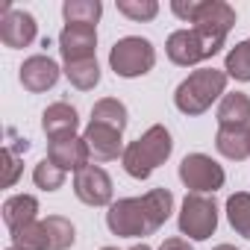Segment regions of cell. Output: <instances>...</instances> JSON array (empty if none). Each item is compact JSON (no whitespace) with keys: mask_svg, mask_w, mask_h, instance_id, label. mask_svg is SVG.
<instances>
[{"mask_svg":"<svg viewBox=\"0 0 250 250\" xmlns=\"http://www.w3.org/2000/svg\"><path fill=\"white\" fill-rule=\"evenodd\" d=\"M12 247H18V250H47V235H44L42 221H33V224L15 229L12 232Z\"/></svg>","mask_w":250,"mask_h":250,"instance_id":"25","label":"cell"},{"mask_svg":"<svg viewBox=\"0 0 250 250\" xmlns=\"http://www.w3.org/2000/svg\"><path fill=\"white\" fill-rule=\"evenodd\" d=\"M224 42H227V39H215V36L200 33V30L191 27V30H177V33H171L168 42H165V53H168V59H171L174 65L188 68V65H200V62L212 59L215 53H221Z\"/></svg>","mask_w":250,"mask_h":250,"instance_id":"6","label":"cell"},{"mask_svg":"<svg viewBox=\"0 0 250 250\" xmlns=\"http://www.w3.org/2000/svg\"><path fill=\"white\" fill-rule=\"evenodd\" d=\"M33 183L42 188V191H56L65 186V171L56 168L50 159H42L36 168H33Z\"/></svg>","mask_w":250,"mask_h":250,"instance_id":"26","label":"cell"},{"mask_svg":"<svg viewBox=\"0 0 250 250\" xmlns=\"http://www.w3.org/2000/svg\"><path fill=\"white\" fill-rule=\"evenodd\" d=\"M180 232L194 238V241H206L215 229H218V206L209 194H186L183 206H180Z\"/></svg>","mask_w":250,"mask_h":250,"instance_id":"7","label":"cell"},{"mask_svg":"<svg viewBox=\"0 0 250 250\" xmlns=\"http://www.w3.org/2000/svg\"><path fill=\"white\" fill-rule=\"evenodd\" d=\"M100 250H118V247H100Z\"/></svg>","mask_w":250,"mask_h":250,"instance_id":"32","label":"cell"},{"mask_svg":"<svg viewBox=\"0 0 250 250\" xmlns=\"http://www.w3.org/2000/svg\"><path fill=\"white\" fill-rule=\"evenodd\" d=\"M153 65H156V47L142 36L118 39L109 50V68L115 71V77L124 80L145 77L147 71H153Z\"/></svg>","mask_w":250,"mask_h":250,"instance_id":"5","label":"cell"},{"mask_svg":"<svg viewBox=\"0 0 250 250\" xmlns=\"http://www.w3.org/2000/svg\"><path fill=\"white\" fill-rule=\"evenodd\" d=\"M47 159H50L56 168H62V171L68 174V171H83V168L88 165L91 153H88V145H85L83 136H71V139L50 142V147H47Z\"/></svg>","mask_w":250,"mask_h":250,"instance_id":"15","label":"cell"},{"mask_svg":"<svg viewBox=\"0 0 250 250\" xmlns=\"http://www.w3.org/2000/svg\"><path fill=\"white\" fill-rule=\"evenodd\" d=\"M21 150H15V147H3V168H6V177H3V186L6 188H12L15 183H18V177H21Z\"/></svg>","mask_w":250,"mask_h":250,"instance_id":"28","label":"cell"},{"mask_svg":"<svg viewBox=\"0 0 250 250\" xmlns=\"http://www.w3.org/2000/svg\"><path fill=\"white\" fill-rule=\"evenodd\" d=\"M77 127H80V115L71 103L59 100V103H50L44 112H42V130L50 142H59V139H71L77 136Z\"/></svg>","mask_w":250,"mask_h":250,"instance_id":"14","label":"cell"},{"mask_svg":"<svg viewBox=\"0 0 250 250\" xmlns=\"http://www.w3.org/2000/svg\"><path fill=\"white\" fill-rule=\"evenodd\" d=\"M224 71H227V77H232V80H238V83H250V39H247V42H238V44L227 53Z\"/></svg>","mask_w":250,"mask_h":250,"instance_id":"24","label":"cell"},{"mask_svg":"<svg viewBox=\"0 0 250 250\" xmlns=\"http://www.w3.org/2000/svg\"><path fill=\"white\" fill-rule=\"evenodd\" d=\"M227 221H229V227L238 235L250 238V191L229 194V200H227Z\"/></svg>","mask_w":250,"mask_h":250,"instance_id":"22","label":"cell"},{"mask_svg":"<svg viewBox=\"0 0 250 250\" xmlns=\"http://www.w3.org/2000/svg\"><path fill=\"white\" fill-rule=\"evenodd\" d=\"M36 36H39V24L30 12L12 9V3L0 6V42L6 47H12V50L27 47L36 42Z\"/></svg>","mask_w":250,"mask_h":250,"instance_id":"9","label":"cell"},{"mask_svg":"<svg viewBox=\"0 0 250 250\" xmlns=\"http://www.w3.org/2000/svg\"><path fill=\"white\" fill-rule=\"evenodd\" d=\"M65 77L74 88L80 91H91L100 83V65L97 59H83V62H68L65 65Z\"/></svg>","mask_w":250,"mask_h":250,"instance_id":"23","label":"cell"},{"mask_svg":"<svg viewBox=\"0 0 250 250\" xmlns=\"http://www.w3.org/2000/svg\"><path fill=\"white\" fill-rule=\"evenodd\" d=\"M159 250H194V247H191L186 238H165Z\"/></svg>","mask_w":250,"mask_h":250,"instance_id":"29","label":"cell"},{"mask_svg":"<svg viewBox=\"0 0 250 250\" xmlns=\"http://www.w3.org/2000/svg\"><path fill=\"white\" fill-rule=\"evenodd\" d=\"M6 250H18V247H6Z\"/></svg>","mask_w":250,"mask_h":250,"instance_id":"33","label":"cell"},{"mask_svg":"<svg viewBox=\"0 0 250 250\" xmlns=\"http://www.w3.org/2000/svg\"><path fill=\"white\" fill-rule=\"evenodd\" d=\"M171 12L215 39H227V33L235 27V9L224 0H174Z\"/></svg>","mask_w":250,"mask_h":250,"instance_id":"4","label":"cell"},{"mask_svg":"<svg viewBox=\"0 0 250 250\" xmlns=\"http://www.w3.org/2000/svg\"><path fill=\"white\" fill-rule=\"evenodd\" d=\"M91 121L124 133L127 130V106H124L118 97H103V100H97L91 106Z\"/></svg>","mask_w":250,"mask_h":250,"instance_id":"19","label":"cell"},{"mask_svg":"<svg viewBox=\"0 0 250 250\" xmlns=\"http://www.w3.org/2000/svg\"><path fill=\"white\" fill-rule=\"evenodd\" d=\"M18 80H21V85H24L27 91L42 94V91H47V88H53V85H56V80H59V65H56L50 56L36 53V56L24 59Z\"/></svg>","mask_w":250,"mask_h":250,"instance_id":"13","label":"cell"},{"mask_svg":"<svg viewBox=\"0 0 250 250\" xmlns=\"http://www.w3.org/2000/svg\"><path fill=\"white\" fill-rule=\"evenodd\" d=\"M174 212V194L168 188H150L142 197H121L106 212V227L118 238L153 235Z\"/></svg>","mask_w":250,"mask_h":250,"instance_id":"1","label":"cell"},{"mask_svg":"<svg viewBox=\"0 0 250 250\" xmlns=\"http://www.w3.org/2000/svg\"><path fill=\"white\" fill-rule=\"evenodd\" d=\"M215 147H218L221 156H227L232 162H241V159L250 156V130H227V127H218Z\"/></svg>","mask_w":250,"mask_h":250,"instance_id":"18","label":"cell"},{"mask_svg":"<svg viewBox=\"0 0 250 250\" xmlns=\"http://www.w3.org/2000/svg\"><path fill=\"white\" fill-rule=\"evenodd\" d=\"M42 227H44V235H47V250H68V247H74L77 229H74V224H71L68 218H62V215H47V218L42 221Z\"/></svg>","mask_w":250,"mask_h":250,"instance_id":"20","label":"cell"},{"mask_svg":"<svg viewBox=\"0 0 250 250\" xmlns=\"http://www.w3.org/2000/svg\"><path fill=\"white\" fill-rule=\"evenodd\" d=\"M74 194L85 206H112V180L100 165H85L74 177Z\"/></svg>","mask_w":250,"mask_h":250,"instance_id":"11","label":"cell"},{"mask_svg":"<svg viewBox=\"0 0 250 250\" xmlns=\"http://www.w3.org/2000/svg\"><path fill=\"white\" fill-rule=\"evenodd\" d=\"M130 250H150V247H147V244H133Z\"/></svg>","mask_w":250,"mask_h":250,"instance_id":"31","label":"cell"},{"mask_svg":"<svg viewBox=\"0 0 250 250\" xmlns=\"http://www.w3.org/2000/svg\"><path fill=\"white\" fill-rule=\"evenodd\" d=\"M212 250H238V247H232V244H218V247H212Z\"/></svg>","mask_w":250,"mask_h":250,"instance_id":"30","label":"cell"},{"mask_svg":"<svg viewBox=\"0 0 250 250\" xmlns=\"http://www.w3.org/2000/svg\"><path fill=\"white\" fill-rule=\"evenodd\" d=\"M218 127L227 130H250V97L244 91L224 94L218 103Z\"/></svg>","mask_w":250,"mask_h":250,"instance_id":"16","label":"cell"},{"mask_svg":"<svg viewBox=\"0 0 250 250\" xmlns=\"http://www.w3.org/2000/svg\"><path fill=\"white\" fill-rule=\"evenodd\" d=\"M62 15H65V24L97 27V21L103 15V3H100V0H65V3H62Z\"/></svg>","mask_w":250,"mask_h":250,"instance_id":"21","label":"cell"},{"mask_svg":"<svg viewBox=\"0 0 250 250\" xmlns=\"http://www.w3.org/2000/svg\"><path fill=\"white\" fill-rule=\"evenodd\" d=\"M59 53L68 62H83V59H94L97 53V27L88 24H65L59 33Z\"/></svg>","mask_w":250,"mask_h":250,"instance_id":"10","label":"cell"},{"mask_svg":"<svg viewBox=\"0 0 250 250\" xmlns=\"http://www.w3.org/2000/svg\"><path fill=\"white\" fill-rule=\"evenodd\" d=\"M171 153H174V139H171L168 127L153 124L145 136H139L136 142L127 145L121 162H124V171H127L133 180H147L159 165L168 162Z\"/></svg>","mask_w":250,"mask_h":250,"instance_id":"2","label":"cell"},{"mask_svg":"<svg viewBox=\"0 0 250 250\" xmlns=\"http://www.w3.org/2000/svg\"><path fill=\"white\" fill-rule=\"evenodd\" d=\"M83 139H85L88 153H91L94 162H112V159L124 156V150H127V147H124V139H121L118 130L103 127V124H94V121H88V127H85Z\"/></svg>","mask_w":250,"mask_h":250,"instance_id":"12","label":"cell"},{"mask_svg":"<svg viewBox=\"0 0 250 250\" xmlns=\"http://www.w3.org/2000/svg\"><path fill=\"white\" fill-rule=\"evenodd\" d=\"M118 12L130 21H153L159 15L156 0H118Z\"/></svg>","mask_w":250,"mask_h":250,"instance_id":"27","label":"cell"},{"mask_svg":"<svg viewBox=\"0 0 250 250\" xmlns=\"http://www.w3.org/2000/svg\"><path fill=\"white\" fill-rule=\"evenodd\" d=\"M180 180L186 188H191L194 194H215L218 188H224V168L206 156V153H188L180 162Z\"/></svg>","mask_w":250,"mask_h":250,"instance_id":"8","label":"cell"},{"mask_svg":"<svg viewBox=\"0 0 250 250\" xmlns=\"http://www.w3.org/2000/svg\"><path fill=\"white\" fill-rule=\"evenodd\" d=\"M36 215H39V200H36L33 194H12V197L3 203V221H6L9 232L27 227V224H33V221H39Z\"/></svg>","mask_w":250,"mask_h":250,"instance_id":"17","label":"cell"},{"mask_svg":"<svg viewBox=\"0 0 250 250\" xmlns=\"http://www.w3.org/2000/svg\"><path fill=\"white\" fill-rule=\"evenodd\" d=\"M227 71L197 68L191 71L174 91V106L183 115H203L221 94H227Z\"/></svg>","mask_w":250,"mask_h":250,"instance_id":"3","label":"cell"}]
</instances>
